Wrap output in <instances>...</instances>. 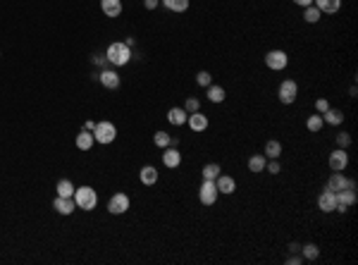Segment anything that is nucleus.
Segmentation results:
<instances>
[{
  "mask_svg": "<svg viewBox=\"0 0 358 265\" xmlns=\"http://www.w3.org/2000/svg\"><path fill=\"white\" fill-rule=\"evenodd\" d=\"M318 208H320L322 213H334V208H337V196H334L332 189H325V191L318 196Z\"/></svg>",
  "mask_w": 358,
  "mask_h": 265,
  "instance_id": "f8f14e48",
  "label": "nucleus"
},
{
  "mask_svg": "<svg viewBox=\"0 0 358 265\" xmlns=\"http://www.w3.org/2000/svg\"><path fill=\"white\" fill-rule=\"evenodd\" d=\"M91 60H93L95 65H105V62H107V58H105V55H98V53H95V55L91 58Z\"/></svg>",
  "mask_w": 358,
  "mask_h": 265,
  "instance_id": "ea45409f",
  "label": "nucleus"
},
{
  "mask_svg": "<svg viewBox=\"0 0 358 265\" xmlns=\"http://www.w3.org/2000/svg\"><path fill=\"white\" fill-rule=\"evenodd\" d=\"M100 10L105 17H119L122 14V0H100Z\"/></svg>",
  "mask_w": 358,
  "mask_h": 265,
  "instance_id": "dca6fc26",
  "label": "nucleus"
},
{
  "mask_svg": "<svg viewBox=\"0 0 358 265\" xmlns=\"http://www.w3.org/2000/svg\"><path fill=\"white\" fill-rule=\"evenodd\" d=\"M201 108V100H198V98H186V103H184V110H186V112H196V110Z\"/></svg>",
  "mask_w": 358,
  "mask_h": 265,
  "instance_id": "72a5a7b5",
  "label": "nucleus"
},
{
  "mask_svg": "<svg viewBox=\"0 0 358 265\" xmlns=\"http://www.w3.org/2000/svg\"><path fill=\"white\" fill-rule=\"evenodd\" d=\"M265 170H268V172H270V175H279V163H277V160H270V163H268V165H265Z\"/></svg>",
  "mask_w": 358,
  "mask_h": 265,
  "instance_id": "e433bc0d",
  "label": "nucleus"
},
{
  "mask_svg": "<svg viewBox=\"0 0 358 265\" xmlns=\"http://www.w3.org/2000/svg\"><path fill=\"white\" fill-rule=\"evenodd\" d=\"M286 251H289V253H298V251H301V244H296V241H291Z\"/></svg>",
  "mask_w": 358,
  "mask_h": 265,
  "instance_id": "a19ab883",
  "label": "nucleus"
},
{
  "mask_svg": "<svg viewBox=\"0 0 358 265\" xmlns=\"http://www.w3.org/2000/svg\"><path fill=\"white\" fill-rule=\"evenodd\" d=\"M153 141H155V146H158V148H167V146L172 144V136H170L167 132H155Z\"/></svg>",
  "mask_w": 358,
  "mask_h": 265,
  "instance_id": "2f4dec72",
  "label": "nucleus"
},
{
  "mask_svg": "<svg viewBox=\"0 0 358 265\" xmlns=\"http://www.w3.org/2000/svg\"><path fill=\"white\" fill-rule=\"evenodd\" d=\"M327 189H332V191H342V189H351V191H356V181L346 179L344 172H332L330 179H327Z\"/></svg>",
  "mask_w": 358,
  "mask_h": 265,
  "instance_id": "0eeeda50",
  "label": "nucleus"
},
{
  "mask_svg": "<svg viewBox=\"0 0 358 265\" xmlns=\"http://www.w3.org/2000/svg\"><path fill=\"white\" fill-rule=\"evenodd\" d=\"M186 117H189V112L184 108H172L167 112V120L172 122L175 127H181V124H186Z\"/></svg>",
  "mask_w": 358,
  "mask_h": 265,
  "instance_id": "412c9836",
  "label": "nucleus"
},
{
  "mask_svg": "<svg viewBox=\"0 0 358 265\" xmlns=\"http://www.w3.org/2000/svg\"><path fill=\"white\" fill-rule=\"evenodd\" d=\"M306 127H308V132H313V134H318L325 127V122H322V115L318 112V115H310L308 120H306Z\"/></svg>",
  "mask_w": 358,
  "mask_h": 265,
  "instance_id": "c85d7f7f",
  "label": "nucleus"
},
{
  "mask_svg": "<svg viewBox=\"0 0 358 265\" xmlns=\"http://www.w3.org/2000/svg\"><path fill=\"white\" fill-rule=\"evenodd\" d=\"M217 196H220V191H217L215 179H203L201 189H198V198H201V203L203 205H213L215 201H217Z\"/></svg>",
  "mask_w": 358,
  "mask_h": 265,
  "instance_id": "423d86ee",
  "label": "nucleus"
},
{
  "mask_svg": "<svg viewBox=\"0 0 358 265\" xmlns=\"http://www.w3.org/2000/svg\"><path fill=\"white\" fill-rule=\"evenodd\" d=\"M53 208L58 210L60 215H72L77 210V201H74V196H58L53 201Z\"/></svg>",
  "mask_w": 358,
  "mask_h": 265,
  "instance_id": "9b49d317",
  "label": "nucleus"
},
{
  "mask_svg": "<svg viewBox=\"0 0 358 265\" xmlns=\"http://www.w3.org/2000/svg\"><path fill=\"white\" fill-rule=\"evenodd\" d=\"M225 98H227V91L222 86H217V84L208 86V100H210V103H222Z\"/></svg>",
  "mask_w": 358,
  "mask_h": 265,
  "instance_id": "b1692460",
  "label": "nucleus"
},
{
  "mask_svg": "<svg viewBox=\"0 0 358 265\" xmlns=\"http://www.w3.org/2000/svg\"><path fill=\"white\" fill-rule=\"evenodd\" d=\"M265 165H268V158H265V153H256V156L249 158V170L251 172H265Z\"/></svg>",
  "mask_w": 358,
  "mask_h": 265,
  "instance_id": "5701e85b",
  "label": "nucleus"
},
{
  "mask_svg": "<svg viewBox=\"0 0 358 265\" xmlns=\"http://www.w3.org/2000/svg\"><path fill=\"white\" fill-rule=\"evenodd\" d=\"M334 196H337V213H346L349 210V205L356 203V191H351V189H342V191H334Z\"/></svg>",
  "mask_w": 358,
  "mask_h": 265,
  "instance_id": "1a4fd4ad",
  "label": "nucleus"
},
{
  "mask_svg": "<svg viewBox=\"0 0 358 265\" xmlns=\"http://www.w3.org/2000/svg\"><path fill=\"white\" fill-rule=\"evenodd\" d=\"M139 177H141V181L146 184V186H153L155 181H158V170H155L153 165H143L141 172H139Z\"/></svg>",
  "mask_w": 358,
  "mask_h": 265,
  "instance_id": "4be33fe9",
  "label": "nucleus"
},
{
  "mask_svg": "<svg viewBox=\"0 0 358 265\" xmlns=\"http://www.w3.org/2000/svg\"><path fill=\"white\" fill-rule=\"evenodd\" d=\"M265 65H268V70H272V72H282V70H286V65H289V55H286L284 50H279V48L268 50V55H265Z\"/></svg>",
  "mask_w": 358,
  "mask_h": 265,
  "instance_id": "20e7f679",
  "label": "nucleus"
},
{
  "mask_svg": "<svg viewBox=\"0 0 358 265\" xmlns=\"http://www.w3.org/2000/svg\"><path fill=\"white\" fill-rule=\"evenodd\" d=\"M220 175H222V170H220L217 163H208V165L203 168V179H217Z\"/></svg>",
  "mask_w": 358,
  "mask_h": 265,
  "instance_id": "c756f323",
  "label": "nucleus"
},
{
  "mask_svg": "<svg viewBox=\"0 0 358 265\" xmlns=\"http://www.w3.org/2000/svg\"><path fill=\"white\" fill-rule=\"evenodd\" d=\"M286 263H289V265H301V263H303V256H291Z\"/></svg>",
  "mask_w": 358,
  "mask_h": 265,
  "instance_id": "58836bf2",
  "label": "nucleus"
},
{
  "mask_svg": "<svg viewBox=\"0 0 358 265\" xmlns=\"http://www.w3.org/2000/svg\"><path fill=\"white\" fill-rule=\"evenodd\" d=\"M58 196H74V184L70 179L58 181Z\"/></svg>",
  "mask_w": 358,
  "mask_h": 265,
  "instance_id": "7c9ffc66",
  "label": "nucleus"
},
{
  "mask_svg": "<svg viewBox=\"0 0 358 265\" xmlns=\"http://www.w3.org/2000/svg\"><path fill=\"white\" fill-rule=\"evenodd\" d=\"M158 5H160V0H143V7H146V10H155Z\"/></svg>",
  "mask_w": 358,
  "mask_h": 265,
  "instance_id": "4c0bfd02",
  "label": "nucleus"
},
{
  "mask_svg": "<svg viewBox=\"0 0 358 265\" xmlns=\"http://www.w3.org/2000/svg\"><path fill=\"white\" fill-rule=\"evenodd\" d=\"M84 129H89V132H93V129H95V122H91V120H89V122H86V124H84Z\"/></svg>",
  "mask_w": 358,
  "mask_h": 265,
  "instance_id": "37998d69",
  "label": "nucleus"
},
{
  "mask_svg": "<svg viewBox=\"0 0 358 265\" xmlns=\"http://www.w3.org/2000/svg\"><path fill=\"white\" fill-rule=\"evenodd\" d=\"M215 184H217V191L227 193V196L237 191V181H234V177H229V175H220V177L215 179Z\"/></svg>",
  "mask_w": 358,
  "mask_h": 265,
  "instance_id": "2eb2a0df",
  "label": "nucleus"
},
{
  "mask_svg": "<svg viewBox=\"0 0 358 265\" xmlns=\"http://www.w3.org/2000/svg\"><path fill=\"white\" fill-rule=\"evenodd\" d=\"M163 163H165V168H170V170L179 168V163H181V153H179L175 146H167L165 153H163Z\"/></svg>",
  "mask_w": 358,
  "mask_h": 265,
  "instance_id": "4468645a",
  "label": "nucleus"
},
{
  "mask_svg": "<svg viewBox=\"0 0 358 265\" xmlns=\"http://www.w3.org/2000/svg\"><path fill=\"white\" fill-rule=\"evenodd\" d=\"M196 82H198V86H205V88H208V86L213 84V77H210L208 70H201V72L196 74Z\"/></svg>",
  "mask_w": 358,
  "mask_h": 265,
  "instance_id": "473e14b6",
  "label": "nucleus"
},
{
  "mask_svg": "<svg viewBox=\"0 0 358 265\" xmlns=\"http://www.w3.org/2000/svg\"><path fill=\"white\" fill-rule=\"evenodd\" d=\"M298 96V86L296 82H291V79H284L279 88H277V98H279V103H284V105H291Z\"/></svg>",
  "mask_w": 358,
  "mask_h": 265,
  "instance_id": "39448f33",
  "label": "nucleus"
},
{
  "mask_svg": "<svg viewBox=\"0 0 358 265\" xmlns=\"http://www.w3.org/2000/svg\"><path fill=\"white\" fill-rule=\"evenodd\" d=\"M337 146H339V148H349V146H351V136L346 132L337 134Z\"/></svg>",
  "mask_w": 358,
  "mask_h": 265,
  "instance_id": "f704fd0d",
  "label": "nucleus"
},
{
  "mask_svg": "<svg viewBox=\"0 0 358 265\" xmlns=\"http://www.w3.org/2000/svg\"><path fill=\"white\" fill-rule=\"evenodd\" d=\"M134 43H136V41H134V36H129L127 41H124V46H127V48H134Z\"/></svg>",
  "mask_w": 358,
  "mask_h": 265,
  "instance_id": "c03bdc74",
  "label": "nucleus"
},
{
  "mask_svg": "<svg viewBox=\"0 0 358 265\" xmlns=\"http://www.w3.org/2000/svg\"><path fill=\"white\" fill-rule=\"evenodd\" d=\"M298 7H308V5H313V0H294Z\"/></svg>",
  "mask_w": 358,
  "mask_h": 265,
  "instance_id": "79ce46f5",
  "label": "nucleus"
},
{
  "mask_svg": "<svg viewBox=\"0 0 358 265\" xmlns=\"http://www.w3.org/2000/svg\"><path fill=\"white\" fill-rule=\"evenodd\" d=\"M322 122H325V124H332V127H339V124L344 122V112L337 108H327L322 112Z\"/></svg>",
  "mask_w": 358,
  "mask_h": 265,
  "instance_id": "a211bd4d",
  "label": "nucleus"
},
{
  "mask_svg": "<svg viewBox=\"0 0 358 265\" xmlns=\"http://www.w3.org/2000/svg\"><path fill=\"white\" fill-rule=\"evenodd\" d=\"M107 210H110L112 215L127 213V210H129V196H127V193H115V196L107 201Z\"/></svg>",
  "mask_w": 358,
  "mask_h": 265,
  "instance_id": "9d476101",
  "label": "nucleus"
},
{
  "mask_svg": "<svg viewBox=\"0 0 358 265\" xmlns=\"http://www.w3.org/2000/svg\"><path fill=\"white\" fill-rule=\"evenodd\" d=\"M186 124L191 127V132H205L208 129V117L203 115L201 110H196V112H191L186 117Z\"/></svg>",
  "mask_w": 358,
  "mask_h": 265,
  "instance_id": "ddd939ff",
  "label": "nucleus"
},
{
  "mask_svg": "<svg viewBox=\"0 0 358 265\" xmlns=\"http://www.w3.org/2000/svg\"><path fill=\"white\" fill-rule=\"evenodd\" d=\"M322 12L315 7V5H308V7H303V19H306V24H318L320 22Z\"/></svg>",
  "mask_w": 358,
  "mask_h": 265,
  "instance_id": "bb28decb",
  "label": "nucleus"
},
{
  "mask_svg": "<svg viewBox=\"0 0 358 265\" xmlns=\"http://www.w3.org/2000/svg\"><path fill=\"white\" fill-rule=\"evenodd\" d=\"M74 201H77V208H82V210H93L98 205V193L91 186H79V189H74Z\"/></svg>",
  "mask_w": 358,
  "mask_h": 265,
  "instance_id": "f03ea898",
  "label": "nucleus"
},
{
  "mask_svg": "<svg viewBox=\"0 0 358 265\" xmlns=\"http://www.w3.org/2000/svg\"><path fill=\"white\" fill-rule=\"evenodd\" d=\"M330 108V103H327V98H318V100H315V110H318V112H325V110Z\"/></svg>",
  "mask_w": 358,
  "mask_h": 265,
  "instance_id": "c9c22d12",
  "label": "nucleus"
},
{
  "mask_svg": "<svg viewBox=\"0 0 358 265\" xmlns=\"http://www.w3.org/2000/svg\"><path fill=\"white\" fill-rule=\"evenodd\" d=\"M279 156H282V144H279V141H274V139H270V141L265 144V158L277 160Z\"/></svg>",
  "mask_w": 358,
  "mask_h": 265,
  "instance_id": "a878e982",
  "label": "nucleus"
},
{
  "mask_svg": "<svg viewBox=\"0 0 358 265\" xmlns=\"http://www.w3.org/2000/svg\"><path fill=\"white\" fill-rule=\"evenodd\" d=\"M327 163H330V170H332V172H344V170L349 168V153H346V148L332 151Z\"/></svg>",
  "mask_w": 358,
  "mask_h": 265,
  "instance_id": "6e6552de",
  "label": "nucleus"
},
{
  "mask_svg": "<svg viewBox=\"0 0 358 265\" xmlns=\"http://www.w3.org/2000/svg\"><path fill=\"white\" fill-rule=\"evenodd\" d=\"M313 5L325 14H334L339 12V7H342V0H313Z\"/></svg>",
  "mask_w": 358,
  "mask_h": 265,
  "instance_id": "f3484780",
  "label": "nucleus"
},
{
  "mask_svg": "<svg viewBox=\"0 0 358 265\" xmlns=\"http://www.w3.org/2000/svg\"><path fill=\"white\" fill-rule=\"evenodd\" d=\"M105 58L110 65H115V67H122V65H127L131 58V48H127L124 43H110L105 50Z\"/></svg>",
  "mask_w": 358,
  "mask_h": 265,
  "instance_id": "f257e3e1",
  "label": "nucleus"
},
{
  "mask_svg": "<svg viewBox=\"0 0 358 265\" xmlns=\"http://www.w3.org/2000/svg\"><path fill=\"white\" fill-rule=\"evenodd\" d=\"M98 79H100V84L105 86V88H117L119 86V74L115 70H103Z\"/></svg>",
  "mask_w": 358,
  "mask_h": 265,
  "instance_id": "6ab92c4d",
  "label": "nucleus"
},
{
  "mask_svg": "<svg viewBox=\"0 0 358 265\" xmlns=\"http://www.w3.org/2000/svg\"><path fill=\"white\" fill-rule=\"evenodd\" d=\"M170 12H186L189 10V0H160Z\"/></svg>",
  "mask_w": 358,
  "mask_h": 265,
  "instance_id": "393cba45",
  "label": "nucleus"
},
{
  "mask_svg": "<svg viewBox=\"0 0 358 265\" xmlns=\"http://www.w3.org/2000/svg\"><path fill=\"white\" fill-rule=\"evenodd\" d=\"M93 144H95L93 132L84 129V132H79V134H77V148H79V151H89V148H91Z\"/></svg>",
  "mask_w": 358,
  "mask_h": 265,
  "instance_id": "aec40b11",
  "label": "nucleus"
},
{
  "mask_svg": "<svg viewBox=\"0 0 358 265\" xmlns=\"http://www.w3.org/2000/svg\"><path fill=\"white\" fill-rule=\"evenodd\" d=\"M115 136H117V127L112 124V122H98L95 124V129H93V139H95V144H103V146H107V144H112L115 141Z\"/></svg>",
  "mask_w": 358,
  "mask_h": 265,
  "instance_id": "7ed1b4c3",
  "label": "nucleus"
},
{
  "mask_svg": "<svg viewBox=\"0 0 358 265\" xmlns=\"http://www.w3.org/2000/svg\"><path fill=\"white\" fill-rule=\"evenodd\" d=\"M301 256H303V261H318L320 249H318L315 244H303V246H301Z\"/></svg>",
  "mask_w": 358,
  "mask_h": 265,
  "instance_id": "cd10ccee",
  "label": "nucleus"
}]
</instances>
